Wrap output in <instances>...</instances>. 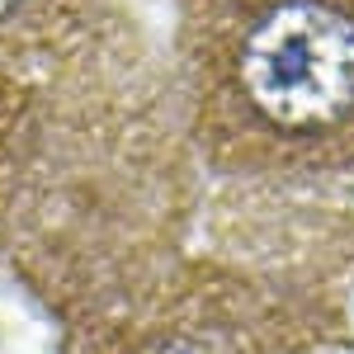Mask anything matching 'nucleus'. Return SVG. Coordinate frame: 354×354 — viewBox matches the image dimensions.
<instances>
[{"instance_id":"nucleus-1","label":"nucleus","mask_w":354,"mask_h":354,"mask_svg":"<svg viewBox=\"0 0 354 354\" xmlns=\"http://www.w3.org/2000/svg\"><path fill=\"white\" fill-rule=\"evenodd\" d=\"M198 156L170 71L113 19L43 81L0 245L66 335L104 322L189 255Z\"/></svg>"},{"instance_id":"nucleus-2","label":"nucleus","mask_w":354,"mask_h":354,"mask_svg":"<svg viewBox=\"0 0 354 354\" xmlns=\"http://www.w3.org/2000/svg\"><path fill=\"white\" fill-rule=\"evenodd\" d=\"M165 71L213 180L250 194L354 185V0H175Z\"/></svg>"},{"instance_id":"nucleus-3","label":"nucleus","mask_w":354,"mask_h":354,"mask_svg":"<svg viewBox=\"0 0 354 354\" xmlns=\"http://www.w3.org/2000/svg\"><path fill=\"white\" fill-rule=\"evenodd\" d=\"M345 307L330 270L250 250H189L147 293L66 335V354H340Z\"/></svg>"},{"instance_id":"nucleus-4","label":"nucleus","mask_w":354,"mask_h":354,"mask_svg":"<svg viewBox=\"0 0 354 354\" xmlns=\"http://www.w3.org/2000/svg\"><path fill=\"white\" fill-rule=\"evenodd\" d=\"M109 24V0H0V66L48 81Z\"/></svg>"},{"instance_id":"nucleus-5","label":"nucleus","mask_w":354,"mask_h":354,"mask_svg":"<svg viewBox=\"0 0 354 354\" xmlns=\"http://www.w3.org/2000/svg\"><path fill=\"white\" fill-rule=\"evenodd\" d=\"M38 95H43V81L0 66V208L10 198L15 170L24 161L28 133H33V113H38Z\"/></svg>"}]
</instances>
